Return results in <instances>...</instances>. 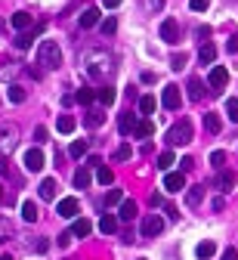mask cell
Returning a JSON list of instances; mask_svg holds the SVG:
<instances>
[{"label":"cell","instance_id":"6da1fadb","mask_svg":"<svg viewBox=\"0 0 238 260\" xmlns=\"http://www.w3.org/2000/svg\"><path fill=\"white\" fill-rule=\"evenodd\" d=\"M84 69H87V75L90 78H106V72L112 69V56L109 53H87V59H84Z\"/></svg>","mask_w":238,"mask_h":260},{"label":"cell","instance_id":"7a4b0ae2","mask_svg":"<svg viewBox=\"0 0 238 260\" xmlns=\"http://www.w3.org/2000/svg\"><path fill=\"white\" fill-rule=\"evenodd\" d=\"M38 65H44V69H59L62 65V50L56 41H44L38 47Z\"/></svg>","mask_w":238,"mask_h":260},{"label":"cell","instance_id":"3957f363","mask_svg":"<svg viewBox=\"0 0 238 260\" xmlns=\"http://www.w3.org/2000/svg\"><path fill=\"white\" fill-rule=\"evenodd\" d=\"M192 137H195V130H192V124L183 118V121H177L174 127L167 130V143L170 146H186V143H192Z\"/></svg>","mask_w":238,"mask_h":260},{"label":"cell","instance_id":"277c9868","mask_svg":"<svg viewBox=\"0 0 238 260\" xmlns=\"http://www.w3.org/2000/svg\"><path fill=\"white\" fill-rule=\"evenodd\" d=\"M140 230H143V236H146V239H155V236H161V230H164V217H161V214H146Z\"/></svg>","mask_w":238,"mask_h":260},{"label":"cell","instance_id":"5b68a950","mask_svg":"<svg viewBox=\"0 0 238 260\" xmlns=\"http://www.w3.org/2000/svg\"><path fill=\"white\" fill-rule=\"evenodd\" d=\"M180 103H183L180 87H177V84H167V87H164V93H161V106H164V109H170V112H177V109H180Z\"/></svg>","mask_w":238,"mask_h":260},{"label":"cell","instance_id":"8992f818","mask_svg":"<svg viewBox=\"0 0 238 260\" xmlns=\"http://www.w3.org/2000/svg\"><path fill=\"white\" fill-rule=\"evenodd\" d=\"M25 171H31V174H38V171H44V165H47V158H44V152L34 146V149H28L25 152Z\"/></svg>","mask_w":238,"mask_h":260},{"label":"cell","instance_id":"52a82bcc","mask_svg":"<svg viewBox=\"0 0 238 260\" xmlns=\"http://www.w3.org/2000/svg\"><path fill=\"white\" fill-rule=\"evenodd\" d=\"M161 41L164 44H177L180 41V25H177V19H164L161 22Z\"/></svg>","mask_w":238,"mask_h":260},{"label":"cell","instance_id":"ba28073f","mask_svg":"<svg viewBox=\"0 0 238 260\" xmlns=\"http://www.w3.org/2000/svg\"><path fill=\"white\" fill-rule=\"evenodd\" d=\"M164 189H167V192L186 189V174H183V171H167V174H164Z\"/></svg>","mask_w":238,"mask_h":260},{"label":"cell","instance_id":"9c48e42d","mask_svg":"<svg viewBox=\"0 0 238 260\" xmlns=\"http://www.w3.org/2000/svg\"><path fill=\"white\" fill-rule=\"evenodd\" d=\"M226 84H229V72L223 69V65H214L211 69V93H220Z\"/></svg>","mask_w":238,"mask_h":260},{"label":"cell","instance_id":"30bf717a","mask_svg":"<svg viewBox=\"0 0 238 260\" xmlns=\"http://www.w3.org/2000/svg\"><path fill=\"white\" fill-rule=\"evenodd\" d=\"M56 214H59V217H65V220L78 217V199H72V195H68V199H62V202L56 205Z\"/></svg>","mask_w":238,"mask_h":260},{"label":"cell","instance_id":"8fae6325","mask_svg":"<svg viewBox=\"0 0 238 260\" xmlns=\"http://www.w3.org/2000/svg\"><path fill=\"white\" fill-rule=\"evenodd\" d=\"M16 134H19L16 124H4V127H0V146H4V149H13V146H16Z\"/></svg>","mask_w":238,"mask_h":260},{"label":"cell","instance_id":"7c38bea8","mask_svg":"<svg viewBox=\"0 0 238 260\" xmlns=\"http://www.w3.org/2000/svg\"><path fill=\"white\" fill-rule=\"evenodd\" d=\"M90 233H93V223H90V220H84V217L75 220V226H72V236H75V239H87Z\"/></svg>","mask_w":238,"mask_h":260},{"label":"cell","instance_id":"4fadbf2b","mask_svg":"<svg viewBox=\"0 0 238 260\" xmlns=\"http://www.w3.org/2000/svg\"><path fill=\"white\" fill-rule=\"evenodd\" d=\"M214 254H217V245H214L211 239H208V242H198V248H195V257H198V260H211Z\"/></svg>","mask_w":238,"mask_h":260},{"label":"cell","instance_id":"5bb4252c","mask_svg":"<svg viewBox=\"0 0 238 260\" xmlns=\"http://www.w3.org/2000/svg\"><path fill=\"white\" fill-rule=\"evenodd\" d=\"M136 124H140V121H136V115L124 112V115H121V121H118V130H121V134L127 137V134H133V130H136Z\"/></svg>","mask_w":238,"mask_h":260},{"label":"cell","instance_id":"9a60e30c","mask_svg":"<svg viewBox=\"0 0 238 260\" xmlns=\"http://www.w3.org/2000/svg\"><path fill=\"white\" fill-rule=\"evenodd\" d=\"M214 59H217V47H214V44H204V47L198 50V62H201V65H214Z\"/></svg>","mask_w":238,"mask_h":260},{"label":"cell","instance_id":"2e32d148","mask_svg":"<svg viewBox=\"0 0 238 260\" xmlns=\"http://www.w3.org/2000/svg\"><path fill=\"white\" fill-rule=\"evenodd\" d=\"M99 230L106 233V236L118 233V217H115V214H102V220H99Z\"/></svg>","mask_w":238,"mask_h":260},{"label":"cell","instance_id":"e0dca14e","mask_svg":"<svg viewBox=\"0 0 238 260\" xmlns=\"http://www.w3.org/2000/svg\"><path fill=\"white\" fill-rule=\"evenodd\" d=\"M13 28H19V31H28L31 28V13H25V10H19V13H13Z\"/></svg>","mask_w":238,"mask_h":260},{"label":"cell","instance_id":"ac0fdd59","mask_svg":"<svg viewBox=\"0 0 238 260\" xmlns=\"http://www.w3.org/2000/svg\"><path fill=\"white\" fill-rule=\"evenodd\" d=\"M201 199H204V186H192V189L186 192V205H189V208H198Z\"/></svg>","mask_w":238,"mask_h":260},{"label":"cell","instance_id":"d6986e66","mask_svg":"<svg viewBox=\"0 0 238 260\" xmlns=\"http://www.w3.org/2000/svg\"><path fill=\"white\" fill-rule=\"evenodd\" d=\"M99 22V10L96 7H87L84 13H81V28H93Z\"/></svg>","mask_w":238,"mask_h":260},{"label":"cell","instance_id":"ffe728a7","mask_svg":"<svg viewBox=\"0 0 238 260\" xmlns=\"http://www.w3.org/2000/svg\"><path fill=\"white\" fill-rule=\"evenodd\" d=\"M217 186H220L223 192H232V189H235V174H232V171H220Z\"/></svg>","mask_w":238,"mask_h":260},{"label":"cell","instance_id":"44dd1931","mask_svg":"<svg viewBox=\"0 0 238 260\" xmlns=\"http://www.w3.org/2000/svg\"><path fill=\"white\" fill-rule=\"evenodd\" d=\"M133 134H136V137H140V140H149V137L155 134V124H152L149 118H143L140 124H136V130H133Z\"/></svg>","mask_w":238,"mask_h":260},{"label":"cell","instance_id":"7402d4cb","mask_svg":"<svg viewBox=\"0 0 238 260\" xmlns=\"http://www.w3.org/2000/svg\"><path fill=\"white\" fill-rule=\"evenodd\" d=\"M56 189H59V186H56V180H50V177H47V180L41 183V199H44V202H53V199H56Z\"/></svg>","mask_w":238,"mask_h":260},{"label":"cell","instance_id":"603a6c76","mask_svg":"<svg viewBox=\"0 0 238 260\" xmlns=\"http://www.w3.org/2000/svg\"><path fill=\"white\" fill-rule=\"evenodd\" d=\"M115 96H118L115 87H99V90H96V100H99L102 106H112V103H115Z\"/></svg>","mask_w":238,"mask_h":260},{"label":"cell","instance_id":"cb8c5ba5","mask_svg":"<svg viewBox=\"0 0 238 260\" xmlns=\"http://www.w3.org/2000/svg\"><path fill=\"white\" fill-rule=\"evenodd\" d=\"M25 96H28V93H25V87H22V84H13V87L7 90V100H10V103H16V106H19V103H25Z\"/></svg>","mask_w":238,"mask_h":260},{"label":"cell","instance_id":"d4e9b609","mask_svg":"<svg viewBox=\"0 0 238 260\" xmlns=\"http://www.w3.org/2000/svg\"><path fill=\"white\" fill-rule=\"evenodd\" d=\"M189 100H204V84L198 81V78H189Z\"/></svg>","mask_w":238,"mask_h":260},{"label":"cell","instance_id":"484cf974","mask_svg":"<svg viewBox=\"0 0 238 260\" xmlns=\"http://www.w3.org/2000/svg\"><path fill=\"white\" fill-rule=\"evenodd\" d=\"M118 217H121V220H133V217H136V202L124 199V202H121V211H118Z\"/></svg>","mask_w":238,"mask_h":260},{"label":"cell","instance_id":"4316f807","mask_svg":"<svg viewBox=\"0 0 238 260\" xmlns=\"http://www.w3.org/2000/svg\"><path fill=\"white\" fill-rule=\"evenodd\" d=\"M84 121H87V127H99L102 121H106V112H102V109H90Z\"/></svg>","mask_w":238,"mask_h":260},{"label":"cell","instance_id":"83f0119b","mask_svg":"<svg viewBox=\"0 0 238 260\" xmlns=\"http://www.w3.org/2000/svg\"><path fill=\"white\" fill-rule=\"evenodd\" d=\"M75 100H78L81 106H90V103L96 100V90H90V87H81V90L75 93Z\"/></svg>","mask_w":238,"mask_h":260},{"label":"cell","instance_id":"f1b7e54d","mask_svg":"<svg viewBox=\"0 0 238 260\" xmlns=\"http://www.w3.org/2000/svg\"><path fill=\"white\" fill-rule=\"evenodd\" d=\"M56 127H59V134H72V130H75V118L72 115H59Z\"/></svg>","mask_w":238,"mask_h":260},{"label":"cell","instance_id":"f546056e","mask_svg":"<svg viewBox=\"0 0 238 260\" xmlns=\"http://www.w3.org/2000/svg\"><path fill=\"white\" fill-rule=\"evenodd\" d=\"M90 180H93V177H90V168H81V171L75 174V186H78V189H87Z\"/></svg>","mask_w":238,"mask_h":260},{"label":"cell","instance_id":"4dcf8cb0","mask_svg":"<svg viewBox=\"0 0 238 260\" xmlns=\"http://www.w3.org/2000/svg\"><path fill=\"white\" fill-rule=\"evenodd\" d=\"M22 217L28 223H34V220H38V205H34V202H22Z\"/></svg>","mask_w":238,"mask_h":260},{"label":"cell","instance_id":"1f68e13d","mask_svg":"<svg viewBox=\"0 0 238 260\" xmlns=\"http://www.w3.org/2000/svg\"><path fill=\"white\" fill-rule=\"evenodd\" d=\"M13 233H16V226H13V223H10L7 217H0V242H7V239H10Z\"/></svg>","mask_w":238,"mask_h":260},{"label":"cell","instance_id":"d6a6232c","mask_svg":"<svg viewBox=\"0 0 238 260\" xmlns=\"http://www.w3.org/2000/svg\"><path fill=\"white\" fill-rule=\"evenodd\" d=\"M204 127H208L211 134H220V127H223V124H220V115H214V112L204 115Z\"/></svg>","mask_w":238,"mask_h":260},{"label":"cell","instance_id":"836d02e7","mask_svg":"<svg viewBox=\"0 0 238 260\" xmlns=\"http://www.w3.org/2000/svg\"><path fill=\"white\" fill-rule=\"evenodd\" d=\"M96 180H99L102 186H112V183H115V174H112V168H99V171H96Z\"/></svg>","mask_w":238,"mask_h":260},{"label":"cell","instance_id":"e575fe53","mask_svg":"<svg viewBox=\"0 0 238 260\" xmlns=\"http://www.w3.org/2000/svg\"><path fill=\"white\" fill-rule=\"evenodd\" d=\"M68 155H72V158L87 155V140H75V143H72V149H68Z\"/></svg>","mask_w":238,"mask_h":260},{"label":"cell","instance_id":"d590c367","mask_svg":"<svg viewBox=\"0 0 238 260\" xmlns=\"http://www.w3.org/2000/svg\"><path fill=\"white\" fill-rule=\"evenodd\" d=\"M223 165H226V152H220V149L211 152V168L214 171H223Z\"/></svg>","mask_w":238,"mask_h":260},{"label":"cell","instance_id":"8d00e7d4","mask_svg":"<svg viewBox=\"0 0 238 260\" xmlns=\"http://www.w3.org/2000/svg\"><path fill=\"white\" fill-rule=\"evenodd\" d=\"M155 106H158V103H155V96H143V100H140V112H143V115H152Z\"/></svg>","mask_w":238,"mask_h":260},{"label":"cell","instance_id":"74e56055","mask_svg":"<svg viewBox=\"0 0 238 260\" xmlns=\"http://www.w3.org/2000/svg\"><path fill=\"white\" fill-rule=\"evenodd\" d=\"M226 115L232 124H238V100H226Z\"/></svg>","mask_w":238,"mask_h":260},{"label":"cell","instance_id":"f35d334b","mask_svg":"<svg viewBox=\"0 0 238 260\" xmlns=\"http://www.w3.org/2000/svg\"><path fill=\"white\" fill-rule=\"evenodd\" d=\"M170 165H174V152H161L158 155V168L161 171H170Z\"/></svg>","mask_w":238,"mask_h":260},{"label":"cell","instance_id":"ab89813d","mask_svg":"<svg viewBox=\"0 0 238 260\" xmlns=\"http://www.w3.org/2000/svg\"><path fill=\"white\" fill-rule=\"evenodd\" d=\"M124 202V195H121V189H109V195H106V205L112 208V205H121Z\"/></svg>","mask_w":238,"mask_h":260},{"label":"cell","instance_id":"60d3db41","mask_svg":"<svg viewBox=\"0 0 238 260\" xmlns=\"http://www.w3.org/2000/svg\"><path fill=\"white\" fill-rule=\"evenodd\" d=\"M130 155H133V149H130V146L124 143V146H118V152H115V161H127Z\"/></svg>","mask_w":238,"mask_h":260},{"label":"cell","instance_id":"b9f144b4","mask_svg":"<svg viewBox=\"0 0 238 260\" xmlns=\"http://www.w3.org/2000/svg\"><path fill=\"white\" fill-rule=\"evenodd\" d=\"M170 69H174V72H180V69H186V56H183V53H177L174 59H170Z\"/></svg>","mask_w":238,"mask_h":260},{"label":"cell","instance_id":"7bdbcfd3","mask_svg":"<svg viewBox=\"0 0 238 260\" xmlns=\"http://www.w3.org/2000/svg\"><path fill=\"white\" fill-rule=\"evenodd\" d=\"M16 47H19V50H28V47H31V35H28V31H22V35L16 38Z\"/></svg>","mask_w":238,"mask_h":260},{"label":"cell","instance_id":"ee69618b","mask_svg":"<svg viewBox=\"0 0 238 260\" xmlns=\"http://www.w3.org/2000/svg\"><path fill=\"white\" fill-rule=\"evenodd\" d=\"M189 7H192L195 13H204V10L211 7V0H189Z\"/></svg>","mask_w":238,"mask_h":260},{"label":"cell","instance_id":"f6af8a7d","mask_svg":"<svg viewBox=\"0 0 238 260\" xmlns=\"http://www.w3.org/2000/svg\"><path fill=\"white\" fill-rule=\"evenodd\" d=\"M115 28H118L115 19H106V22H102V31H106V35H115Z\"/></svg>","mask_w":238,"mask_h":260},{"label":"cell","instance_id":"bcb514c9","mask_svg":"<svg viewBox=\"0 0 238 260\" xmlns=\"http://www.w3.org/2000/svg\"><path fill=\"white\" fill-rule=\"evenodd\" d=\"M47 127H38V130H34V140H38V143H47Z\"/></svg>","mask_w":238,"mask_h":260},{"label":"cell","instance_id":"7dc6e473","mask_svg":"<svg viewBox=\"0 0 238 260\" xmlns=\"http://www.w3.org/2000/svg\"><path fill=\"white\" fill-rule=\"evenodd\" d=\"M226 50H229V53H235V50H238V35H232V38H229V44H226Z\"/></svg>","mask_w":238,"mask_h":260},{"label":"cell","instance_id":"c3c4849f","mask_svg":"<svg viewBox=\"0 0 238 260\" xmlns=\"http://www.w3.org/2000/svg\"><path fill=\"white\" fill-rule=\"evenodd\" d=\"M223 260H238V251H235V248H226V251H223Z\"/></svg>","mask_w":238,"mask_h":260},{"label":"cell","instance_id":"681fc988","mask_svg":"<svg viewBox=\"0 0 238 260\" xmlns=\"http://www.w3.org/2000/svg\"><path fill=\"white\" fill-rule=\"evenodd\" d=\"M87 168H102V158H96V155H90V158H87Z\"/></svg>","mask_w":238,"mask_h":260},{"label":"cell","instance_id":"f907efd6","mask_svg":"<svg viewBox=\"0 0 238 260\" xmlns=\"http://www.w3.org/2000/svg\"><path fill=\"white\" fill-rule=\"evenodd\" d=\"M180 165H183V174H186V171H192V168H195V161H192V158H183Z\"/></svg>","mask_w":238,"mask_h":260},{"label":"cell","instance_id":"816d5d0a","mask_svg":"<svg viewBox=\"0 0 238 260\" xmlns=\"http://www.w3.org/2000/svg\"><path fill=\"white\" fill-rule=\"evenodd\" d=\"M72 239H75V236H72V233H62V236H59V245H62V248H65V245H68V242H72Z\"/></svg>","mask_w":238,"mask_h":260},{"label":"cell","instance_id":"f5cc1de1","mask_svg":"<svg viewBox=\"0 0 238 260\" xmlns=\"http://www.w3.org/2000/svg\"><path fill=\"white\" fill-rule=\"evenodd\" d=\"M34 248H38V251H41V254H44V251H47V248H50V242H47V239H41V242H38V245H34Z\"/></svg>","mask_w":238,"mask_h":260},{"label":"cell","instance_id":"db71d44e","mask_svg":"<svg viewBox=\"0 0 238 260\" xmlns=\"http://www.w3.org/2000/svg\"><path fill=\"white\" fill-rule=\"evenodd\" d=\"M164 7V0H149V10H161Z\"/></svg>","mask_w":238,"mask_h":260},{"label":"cell","instance_id":"11a10c76","mask_svg":"<svg viewBox=\"0 0 238 260\" xmlns=\"http://www.w3.org/2000/svg\"><path fill=\"white\" fill-rule=\"evenodd\" d=\"M102 4H106L109 10H115V7H121V0H102Z\"/></svg>","mask_w":238,"mask_h":260},{"label":"cell","instance_id":"9f6ffc18","mask_svg":"<svg viewBox=\"0 0 238 260\" xmlns=\"http://www.w3.org/2000/svg\"><path fill=\"white\" fill-rule=\"evenodd\" d=\"M0 260H13V257H10V254H4V257H0Z\"/></svg>","mask_w":238,"mask_h":260},{"label":"cell","instance_id":"6f0895ef","mask_svg":"<svg viewBox=\"0 0 238 260\" xmlns=\"http://www.w3.org/2000/svg\"><path fill=\"white\" fill-rule=\"evenodd\" d=\"M0 202H4V192H0Z\"/></svg>","mask_w":238,"mask_h":260},{"label":"cell","instance_id":"680465c9","mask_svg":"<svg viewBox=\"0 0 238 260\" xmlns=\"http://www.w3.org/2000/svg\"><path fill=\"white\" fill-rule=\"evenodd\" d=\"M140 260H146V257H140Z\"/></svg>","mask_w":238,"mask_h":260}]
</instances>
